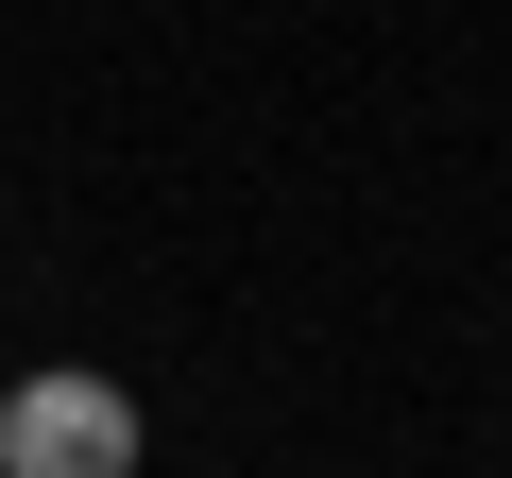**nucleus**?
I'll use <instances>...</instances> for the list:
<instances>
[{"label": "nucleus", "mask_w": 512, "mask_h": 478, "mask_svg": "<svg viewBox=\"0 0 512 478\" xmlns=\"http://www.w3.org/2000/svg\"><path fill=\"white\" fill-rule=\"evenodd\" d=\"M0 478H137V393L103 359H52L0 393Z\"/></svg>", "instance_id": "1"}]
</instances>
